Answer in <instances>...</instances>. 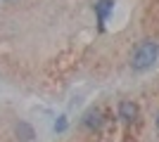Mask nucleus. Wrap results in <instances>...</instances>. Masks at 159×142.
<instances>
[{
  "instance_id": "7ed1b4c3",
  "label": "nucleus",
  "mask_w": 159,
  "mask_h": 142,
  "mask_svg": "<svg viewBox=\"0 0 159 142\" xmlns=\"http://www.w3.org/2000/svg\"><path fill=\"white\" fill-rule=\"evenodd\" d=\"M112 10H114V0H98V2H95V14H98V26H100V31L105 28L107 17L112 14Z\"/></svg>"
},
{
  "instance_id": "0eeeda50",
  "label": "nucleus",
  "mask_w": 159,
  "mask_h": 142,
  "mask_svg": "<svg viewBox=\"0 0 159 142\" xmlns=\"http://www.w3.org/2000/svg\"><path fill=\"white\" fill-rule=\"evenodd\" d=\"M157 130H159V114H157Z\"/></svg>"
},
{
  "instance_id": "423d86ee",
  "label": "nucleus",
  "mask_w": 159,
  "mask_h": 142,
  "mask_svg": "<svg viewBox=\"0 0 159 142\" xmlns=\"http://www.w3.org/2000/svg\"><path fill=\"white\" fill-rule=\"evenodd\" d=\"M55 130H57V133H64V130H66V116H60V118H57Z\"/></svg>"
},
{
  "instance_id": "f03ea898",
  "label": "nucleus",
  "mask_w": 159,
  "mask_h": 142,
  "mask_svg": "<svg viewBox=\"0 0 159 142\" xmlns=\"http://www.w3.org/2000/svg\"><path fill=\"white\" fill-rule=\"evenodd\" d=\"M81 123H83V128H88L90 133H95V130L102 128V123H105V114H102L98 107H90L86 114H83Z\"/></svg>"
},
{
  "instance_id": "39448f33",
  "label": "nucleus",
  "mask_w": 159,
  "mask_h": 142,
  "mask_svg": "<svg viewBox=\"0 0 159 142\" xmlns=\"http://www.w3.org/2000/svg\"><path fill=\"white\" fill-rule=\"evenodd\" d=\"M17 135H19L24 142H29V140H33V128L29 126L26 121H19V123H17Z\"/></svg>"
},
{
  "instance_id": "f257e3e1",
  "label": "nucleus",
  "mask_w": 159,
  "mask_h": 142,
  "mask_svg": "<svg viewBox=\"0 0 159 142\" xmlns=\"http://www.w3.org/2000/svg\"><path fill=\"white\" fill-rule=\"evenodd\" d=\"M159 59V43L157 41H143L131 54V69L133 71H147Z\"/></svg>"
},
{
  "instance_id": "20e7f679",
  "label": "nucleus",
  "mask_w": 159,
  "mask_h": 142,
  "mask_svg": "<svg viewBox=\"0 0 159 142\" xmlns=\"http://www.w3.org/2000/svg\"><path fill=\"white\" fill-rule=\"evenodd\" d=\"M119 116H121L126 123H133L135 118H138V107H135V102L124 100V102L119 104Z\"/></svg>"
}]
</instances>
